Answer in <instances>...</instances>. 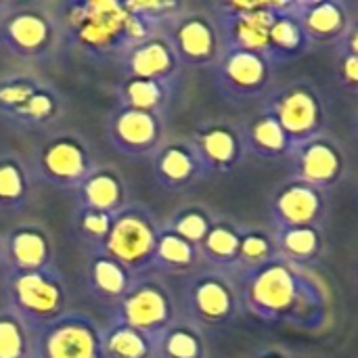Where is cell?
I'll use <instances>...</instances> for the list:
<instances>
[{"instance_id":"obj_24","label":"cell","mask_w":358,"mask_h":358,"mask_svg":"<svg viewBox=\"0 0 358 358\" xmlns=\"http://www.w3.org/2000/svg\"><path fill=\"white\" fill-rule=\"evenodd\" d=\"M86 266H84V279L86 289L92 298H96L103 304H109L111 308L130 292L136 277H132L120 262L109 258L107 254L99 250H88Z\"/></svg>"},{"instance_id":"obj_3","label":"cell","mask_w":358,"mask_h":358,"mask_svg":"<svg viewBox=\"0 0 358 358\" xmlns=\"http://www.w3.org/2000/svg\"><path fill=\"white\" fill-rule=\"evenodd\" d=\"M61 46V25L52 4L2 2L0 48L23 63H44Z\"/></svg>"},{"instance_id":"obj_35","label":"cell","mask_w":358,"mask_h":358,"mask_svg":"<svg viewBox=\"0 0 358 358\" xmlns=\"http://www.w3.org/2000/svg\"><path fill=\"white\" fill-rule=\"evenodd\" d=\"M275 258H279V252L273 231H264L260 227H241L237 271L258 268Z\"/></svg>"},{"instance_id":"obj_2","label":"cell","mask_w":358,"mask_h":358,"mask_svg":"<svg viewBox=\"0 0 358 358\" xmlns=\"http://www.w3.org/2000/svg\"><path fill=\"white\" fill-rule=\"evenodd\" d=\"M52 6L61 25V42H67L86 61H120L128 48L153 36L120 0H73Z\"/></svg>"},{"instance_id":"obj_22","label":"cell","mask_w":358,"mask_h":358,"mask_svg":"<svg viewBox=\"0 0 358 358\" xmlns=\"http://www.w3.org/2000/svg\"><path fill=\"white\" fill-rule=\"evenodd\" d=\"M2 260L10 273L55 266V241L42 224H19L2 239Z\"/></svg>"},{"instance_id":"obj_43","label":"cell","mask_w":358,"mask_h":358,"mask_svg":"<svg viewBox=\"0 0 358 358\" xmlns=\"http://www.w3.org/2000/svg\"><path fill=\"white\" fill-rule=\"evenodd\" d=\"M357 279H358V262H357Z\"/></svg>"},{"instance_id":"obj_33","label":"cell","mask_w":358,"mask_h":358,"mask_svg":"<svg viewBox=\"0 0 358 358\" xmlns=\"http://www.w3.org/2000/svg\"><path fill=\"white\" fill-rule=\"evenodd\" d=\"M105 358H155V344L147 336L120 323L103 327Z\"/></svg>"},{"instance_id":"obj_9","label":"cell","mask_w":358,"mask_h":358,"mask_svg":"<svg viewBox=\"0 0 358 358\" xmlns=\"http://www.w3.org/2000/svg\"><path fill=\"white\" fill-rule=\"evenodd\" d=\"M96 166L92 145L80 132L61 130L36 147L29 172L55 191H78Z\"/></svg>"},{"instance_id":"obj_39","label":"cell","mask_w":358,"mask_h":358,"mask_svg":"<svg viewBox=\"0 0 358 358\" xmlns=\"http://www.w3.org/2000/svg\"><path fill=\"white\" fill-rule=\"evenodd\" d=\"M334 48L338 50V55H358V13L352 17V23L342 42Z\"/></svg>"},{"instance_id":"obj_25","label":"cell","mask_w":358,"mask_h":358,"mask_svg":"<svg viewBox=\"0 0 358 358\" xmlns=\"http://www.w3.org/2000/svg\"><path fill=\"white\" fill-rule=\"evenodd\" d=\"M80 197V208L105 212V214H117L122 208H126L128 201V185L120 170L113 166H96L88 178L80 185L76 191Z\"/></svg>"},{"instance_id":"obj_34","label":"cell","mask_w":358,"mask_h":358,"mask_svg":"<svg viewBox=\"0 0 358 358\" xmlns=\"http://www.w3.org/2000/svg\"><path fill=\"white\" fill-rule=\"evenodd\" d=\"M218 214H214L208 206L201 203H189L180 210H176L174 214L168 216L166 222H162L164 229L180 235L182 239L191 241L193 245H201V241L206 239L208 231L212 229V224L216 222Z\"/></svg>"},{"instance_id":"obj_20","label":"cell","mask_w":358,"mask_h":358,"mask_svg":"<svg viewBox=\"0 0 358 358\" xmlns=\"http://www.w3.org/2000/svg\"><path fill=\"white\" fill-rule=\"evenodd\" d=\"M120 65L124 67V78L157 82L170 90L176 86L178 76L182 71L162 34H153L147 40L128 48L126 55L120 59Z\"/></svg>"},{"instance_id":"obj_37","label":"cell","mask_w":358,"mask_h":358,"mask_svg":"<svg viewBox=\"0 0 358 358\" xmlns=\"http://www.w3.org/2000/svg\"><path fill=\"white\" fill-rule=\"evenodd\" d=\"M111 214L105 212H96V210H88V208H80L76 214V227L80 237L86 241L88 248H96L109 233L111 229Z\"/></svg>"},{"instance_id":"obj_17","label":"cell","mask_w":358,"mask_h":358,"mask_svg":"<svg viewBox=\"0 0 358 358\" xmlns=\"http://www.w3.org/2000/svg\"><path fill=\"white\" fill-rule=\"evenodd\" d=\"M329 193L304 180L287 178L281 182L268 201L273 231L298 227H323L329 210Z\"/></svg>"},{"instance_id":"obj_38","label":"cell","mask_w":358,"mask_h":358,"mask_svg":"<svg viewBox=\"0 0 358 358\" xmlns=\"http://www.w3.org/2000/svg\"><path fill=\"white\" fill-rule=\"evenodd\" d=\"M338 76L348 92H358V55H340Z\"/></svg>"},{"instance_id":"obj_1","label":"cell","mask_w":358,"mask_h":358,"mask_svg":"<svg viewBox=\"0 0 358 358\" xmlns=\"http://www.w3.org/2000/svg\"><path fill=\"white\" fill-rule=\"evenodd\" d=\"M243 313L275 327L321 329L331 315V294L308 268L281 256L250 271L233 273Z\"/></svg>"},{"instance_id":"obj_28","label":"cell","mask_w":358,"mask_h":358,"mask_svg":"<svg viewBox=\"0 0 358 358\" xmlns=\"http://www.w3.org/2000/svg\"><path fill=\"white\" fill-rule=\"evenodd\" d=\"M273 235H275L279 256L300 268L310 271L325 254L323 227L279 229V231H273Z\"/></svg>"},{"instance_id":"obj_11","label":"cell","mask_w":358,"mask_h":358,"mask_svg":"<svg viewBox=\"0 0 358 358\" xmlns=\"http://www.w3.org/2000/svg\"><path fill=\"white\" fill-rule=\"evenodd\" d=\"M182 69H212L224 52L222 34L210 8L185 6L162 31Z\"/></svg>"},{"instance_id":"obj_41","label":"cell","mask_w":358,"mask_h":358,"mask_svg":"<svg viewBox=\"0 0 358 358\" xmlns=\"http://www.w3.org/2000/svg\"><path fill=\"white\" fill-rule=\"evenodd\" d=\"M355 128H357V132H358V111H357V120H355Z\"/></svg>"},{"instance_id":"obj_14","label":"cell","mask_w":358,"mask_h":358,"mask_svg":"<svg viewBox=\"0 0 358 358\" xmlns=\"http://www.w3.org/2000/svg\"><path fill=\"white\" fill-rule=\"evenodd\" d=\"M36 358H105L103 327L84 313H65L34 331Z\"/></svg>"},{"instance_id":"obj_42","label":"cell","mask_w":358,"mask_h":358,"mask_svg":"<svg viewBox=\"0 0 358 358\" xmlns=\"http://www.w3.org/2000/svg\"><path fill=\"white\" fill-rule=\"evenodd\" d=\"M0 260H2V239H0Z\"/></svg>"},{"instance_id":"obj_32","label":"cell","mask_w":358,"mask_h":358,"mask_svg":"<svg viewBox=\"0 0 358 358\" xmlns=\"http://www.w3.org/2000/svg\"><path fill=\"white\" fill-rule=\"evenodd\" d=\"M31 172L15 155L0 157V212H17L27 206Z\"/></svg>"},{"instance_id":"obj_12","label":"cell","mask_w":358,"mask_h":358,"mask_svg":"<svg viewBox=\"0 0 358 358\" xmlns=\"http://www.w3.org/2000/svg\"><path fill=\"white\" fill-rule=\"evenodd\" d=\"M275 65L260 52L224 48L218 63L210 69L216 92L231 105L243 107L264 101L273 92Z\"/></svg>"},{"instance_id":"obj_19","label":"cell","mask_w":358,"mask_h":358,"mask_svg":"<svg viewBox=\"0 0 358 358\" xmlns=\"http://www.w3.org/2000/svg\"><path fill=\"white\" fill-rule=\"evenodd\" d=\"M296 17L313 44L338 46L352 23V6L342 0H294Z\"/></svg>"},{"instance_id":"obj_21","label":"cell","mask_w":358,"mask_h":358,"mask_svg":"<svg viewBox=\"0 0 358 358\" xmlns=\"http://www.w3.org/2000/svg\"><path fill=\"white\" fill-rule=\"evenodd\" d=\"M155 182L168 193H180L210 178L189 141H166L151 157Z\"/></svg>"},{"instance_id":"obj_27","label":"cell","mask_w":358,"mask_h":358,"mask_svg":"<svg viewBox=\"0 0 358 358\" xmlns=\"http://www.w3.org/2000/svg\"><path fill=\"white\" fill-rule=\"evenodd\" d=\"M239 239H241V224L218 216L199 245L201 262L210 268L233 275L237 271V260H239Z\"/></svg>"},{"instance_id":"obj_23","label":"cell","mask_w":358,"mask_h":358,"mask_svg":"<svg viewBox=\"0 0 358 358\" xmlns=\"http://www.w3.org/2000/svg\"><path fill=\"white\" fill-rule=\"evenodd\" d=\"M313 50V44L308 42L300 19L296 17L294 10V0H285L283 8L275 17L271 31H268V42H266V52L264 57L275 65H287L294 63L302 57H306Z\"/></svg>"},{"instance_id":"obj_10","label":"cell","mask_w":358,"mask_h":358,"mask_svg":"<svg viewBox=\"0 0 358 358\" xmlns=\"http://www.w3.org/2000/svg\"><path fill=\"white\" fill-rule=\"evenodd\" d=\"M180 319L176 294L162 279V275L149 273L136 277L130 292L111 308L109 323H120L138 334L155 340Z\"/></svg>"},{"instance_id":"obj_29","label":"cell","mask_w":358,"mask_h":358,"mask_svg":"<svg viewBox=\"0 0 358 358\" xmlns=\"http://www.w3.org/2000/svg\"><path fill=\"white\" fill-rule=\"evenodd\" d=\"M201 254L199 248L191 241L182 239L180 235L159 229L157 245H155V260H153V273L155 275H189L191 271L199 268Z\"/></svg>"},{"instance_id":"obj_7","label":"cell","mask_w":358,"mask_h":358,"mask_svg":"<svg viewBox=\"0 0 358 358\" xmlns=\"http://www.w3.org/2000/svg\"><path fill=\"white\" fill-rule=\"evenodd\" d=\"M65 113L61 90L34 73L0 76V120L23 130H44Z\"/></svg>"},{"instance_id":"obj_4","label":"cell","mask_w":358,"mask_h":358,"mask_svg":"<svg viewBox=\"0 0 358 358\" xmlns=\"http://www.w3.org/2000/svg\"><path fill=\"white\" fill-rule=\"evenodd\" d=\"M176 304L180 317L206 334L227 329L243 313L233 275L206 264L182 277Z\"/></svg>"},{"instance_id":"obj_15","label":"cell","mask_w":358,"mask_h":358,"mask_svg":"<svg viewBox=\"0 0 358 358\" xmlns=\"http://www.w3.org/2000/svg\"><path fill=\"white\" fill-rule=\"evenodd\" d=\"M105 134L120 155L130 159H151L166 143V122L162 115L115 105L107 117Z\"/></svg>"},{"instance_id":"obj_6","label":"cell","mask_w":358,"mask_h":358,"mask_svg":"<svg viewBox=\"0 0 358 358\" xmlns=\"http://www.w3.org/2000/svg\"><path fill=\"white\" fill-rule=\"evenodd\" d=\"M162 222L143 203H128L113 214L107 237L90 250H99L120 262L132 277L153 273L155 245Z\"/></svg>"},{"instance_id":"obj_18","label":"cell","mask_w":358,"mask_h":358,"mask_svg":"<svg viewBox=\"0 0 358 358\" xmlns=\"http://www.w3.org/2000/svg\"><path fill=\"white\" fill-rule=\"evenodd\" d=\"M208 176H227L235 172L245 153L241 128L222 120H210L199 124L187 138Z\"/></svg>"},{"instance_id":"obj_8","label":"cell","mask_w":358,"mask_h":358,"mask_svg":"<svg viewBox=\"0 0 358 358\" xmlns=\"http://www.w3.org/2000/svg\"><path fill=\"white\" fill-rule=\"evenodd\" d=\"M266 109L285 130L294 149L323 132H327L329 103L321 86L310 78H296L264 99Z\"/></svg>"},{"instance_id":"obj_40","label":"cell","mask_w":358,"mask_h":358,"mask_svg":"<svg viewBox=\"0 0 358 358\" xmlns=\"http://www.w3.org/2000/svg\"><path fill=\"white\" fill-rule=\"evenodd\" d=\"M250 358H296L289 350L285 348H277V346H268V348H260L256 350Z\"/></svg>"},{"instance_id":"obj_31","label":"cell","mask_w":358,"mask_h":358,"mask_svg":"<svg viewBox=\"0 0 358 358\" xmlns=\"http://www.w3.org/2000/svg\"><path fill=\"white\" fill-rule=\"evenodd\" d=\"M172 90L149 80H138V78H122L115 88V99L117 105L155 113V115H166L168 103H170Z\"/></svg>"},{"instance_id":"obj_30","label":"cell","mask_w":358,"mask_h":358,"mask_svg":"<svg viewBox=\"0 0 358 358\" xmlns=\"http://www.w3.org/2000/svg\"><path fill=\"white\" fill-rule=\"evenodd\" d=\"M155 358H210L206 331L180 317L155 340Z\"/></svg>"},{"instance_id":"obj_5","label":"cell","mask_w":358,"mask_h":358,"mask_svg":"<svg viewBox=\"0 0 358 358\" xmlns=\"http://www.w3.org/2000/svg\"><path fill=\"white\" fill-rule=\"evenodd\" d=\"M4 296L8 310L15 313L31 331H38L69 313V285L57 266L6 275Z\"/></svg>"},{"instance_id":"obj_26","label":"cell","mask_w":358,"mask_h":358,"mask_svg":"<svg viewBox=\"0 0 358 358\" xmlns=\"http://www.w3.org/2000/svg\"><path fill=\"white\" fill-rule=\"evenodd\" d=\"M245 153L266 159V162H277V159H289L294 153V145L281 124L266 111L262 109L258 115H254L248 124L239 126Z\"/></svg>"},{"instance_id":"obj_36","label":"cell","mask_w":358,"mask_h":358,"mask_svg":"<svg viewBox=\"0 0 358 358\" xmlns=\"http://www.w3.org/2000/svg\"><path fill=\"white\" fill-rule=\"evenodd\" d=\"M0 358H36L34 331L8 308L0 310Z\"/></svg>"},{"instance_id":"obj_13","label":"cell","mask_w":358,"mask_h":358,"mask_svg":"<svg viewBox=\"0 0 358 358\" xmlns=\"http://www.w3.org/2000/svg\"><path fill=\"white\" fill-rule=\"evenodd\" d=\"M285 0H260V2H216L210 4V13L218 23L224 48H243L264 55L268 31L283 8Z\"/></svg>"},{"instance_id":"obj_16","label":"cell","mask_w":358,"mask_h":358,"mask_svg":"<svg viewBox=\"0 0 358 358\" xmlns=\"http://www.w3.org/2000/svg\"><path fill=\"white\" fill-rule=\"evenodd\" d=\"M292 166V176L304 180L321 191H331L338 187L348 172V157L342 143L323 132L302 145H298L287 159Z\"/></svg>"}]
</instances>
